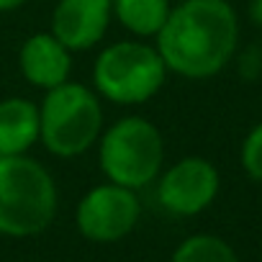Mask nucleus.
Wrapping results in <instances>:
<instances>
[{"label":"nucleus","instance_id":"nucleus-8","mask_svg":"<svg viewBox=\"0 0 262 262\" xmlns=\"http://www.w3.org/2000/svg\"><path fill=\"white\" fill-rule=\"evenodd\" d=\"M111 16V0H59L52 13L49 31L70 52H85L103 39Z\"/></svg>","mask_w":262,"mask_h":262},{"label":"nucleus","instance_id":"nucleus-1","mask_svg":"<svg viewBox=\"0 0 262 262\" xmlns=\"http://www.w3.org/2000/svg\"><path fill=\"white\" fill-rule=\"evenodd\" d=\"M239 18L229 0H183L170 16L155 47L167 72L188 80H208L219 75L236 52Z\"/></svg>","mask_w":262,"mask_h":262},{"label":"nucleus","instance_id":"nucleus-5","mask_svg":"<svg viewBox=\"0 0 262 262\" xmlns=\"http://www.w3.org/2000/svg\"><path fill=\"white\" fill-rule=\"evenodd\" d=\"M167 77V67L144 41H116L105 47L93 64L95 90L118 105H139L152 100Z\"/></svg>","mask_w":262,"mask_h":262},{"label":"nucleus","instance_id":"nucleus-6","mask_svg":"<svg viewBox=\"0 0 262 262\" xmlns=\"http://www.w3.org/2000/svg\"><path fill=\"white\" fill-rule=\"evenodd\" d=\"M142 216V203L137 198V190L103 183L90 188L82 201L77 203V229L85 239L98 244H111L134 231Z\"/></svg>","mask_w":262,"mask_h":262},{"label":"nucleus","instance_id":"nucleus-14","mask_svg":"<svg viewBox=\"0 0 262 262\" xmlns=\"http://www.w3.org/2000/svg\"><path fill=\"white\" fill-rule=\"evenodd\" d=\"M249 18L252 24L262 26V0H249Z\"/></svg>","mask_w":262,"mask_h":262},{"label":"nucleus","instance_id":"nucleus-9","mask_svg":"<svg viewBox=\"0 0 262 262\" xmlns=\"http://www.w3.org/2000/svg\"><path fill=\"white\" fill-rule=\"evenodd\" d=\"M18 64H21L24 77L34 88L52 90L70 80L72 57H70V49L52 31H41L24 41Z\"/></svg>","mask_w":262,"mask_h":262},{"label":"nucleus","instance_id":"nucleus-10","mask_svg":"<svg viewBox=\"0 0 262 262\" xmlns=\"http://www.w3.org/2000/svg\"><path fill=\"white\" fill-rule=\"evenodd\" d=\"M39 142V105L26 98L0 100V157L26 155Z\"/></svg>","mask_w":262,"mask_h":262},{"label":"nucleus","instance_id":"nucleus-13","mask_svg":"<svg viewBox=\"0 0 262 262\" xmlns=\"http://www.w3.org/2000/svg\"><path fill=\"white\" fill-rule=\"evenodd\" d=\"M239 160H242L244 172H247L252 180L262 183V121H259L257 126H252L249 134L244 137Z\"/></svg>","mask_w":262,"mask_h":262},{"label":"nucleus","instance_id":"nucleus-3","mask_svg":"<svg viewBox=\"0 0 262 262\" xmlns=\"http://www.w3.org/2000/svg\"><path fill=\"white\" fill-rule=\"evenodd\" d=\"M103 131V108L98 95L80 82H62L47 90L39 105V139L54 157H77L88 152Z\"/></svg>","mask_w":262,"mask_h":262},{"label":"nucleus","instance_id":"nucleus-4","mask_svg":"<svg viewBox=\"0 0 262 262\" xmlns=\"http://www.w3.org/2000/svg\"><path fill=\"white\" fill-rule=\"evenodd\" d=\"M98 160L108 183L139 190L160 178L165 142L152 121L142 116H126L100 134Z\"/></svg>","mask_w":262,"mask_h":262},{"label":"nucleus","instance_id":"nucleus-12","mask_svg":"<svg viewBox=\"0 0 262 262\" xmlns=\"http://www.w3.org/2000/svg\"><path fill=\"white\" fill-rule=\"evenodd\" d=\"M170 262H239L234 247L216 234H193L178 244Z\"/></svg>","mask_w":262,"mask_h":262},{"label":"nucleus","instance_id":"nucleus-2","mask_svg":"<svg viewBox=\"0 0 262 262\" xmlns=\"http://www.w3.org/2000/svg\"><path fill=\"white\" fill-rule=\"evenodd\" d=\"M57 185L44 165L26 155L0 157V234L36 236L57 213Z\"/></svg>","mask_w":262,"mask_h":262},{"label":"nucleus","instance_id":"nucleus-15","mask_svg":"<svg viewBox=\"0 0 262 262\" xmlns=\"http://www.w3.org/2000/svg\"><path fill=\"white\" fill-rule=\"evenodd\" d=\"M26 3V0H0V13H8V11H16Z\"/></svg>","mask_w":262,"mask_h":262},{"label":"nucleus","instance_id":"nucleus-11","mask_svg":"<svg viewBox=\"0 0 262 262\" xmlns=\"http://www.w3.org/2000/svg\"><path fill=\"white\" fill-rule=\"evenodd\" d=\"M113 16L139 39H155L170 16V0H111Z\"/></svg>","mask_w":262,"mask_h":262},{"label":"nucleus","instance_id":"nucleus-7","mask_svg":"<svg viewBox=\"0 0 262 262\" xmlns=\"http://www.w3.org/2000/svg\"><path fill=\"white\" fill-rule=\"evenodd\" d=\"M221 188L213 162L206 157H183L157 178V198L172 216H195L206 211Z\"/></svg>","mask_w":262,"mask_h":262}]
</instances>
